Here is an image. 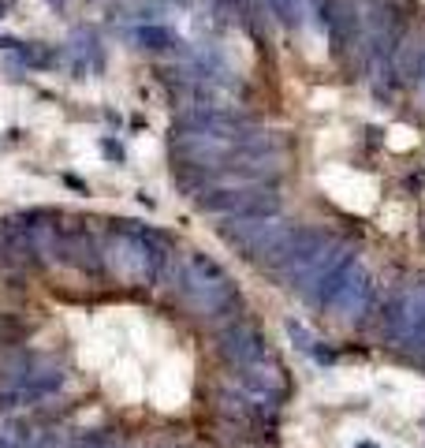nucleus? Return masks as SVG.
<instances>
[{"instance_id":"nucleus-1","label":"nucleus","mask_w":425,"mask_h":448,"mask_svg":"<svg viewBox=\"0 0 425 448\" xmlns=\"http://www.w3.org/2000/svg\"><path fill=\"white\" fill-rule=\"evenodd\" d=\"M101 254L127 284H138V288L160 284V277L168 269V239L153 228H138L127 221H120L108 232V243L101 247Z\"/></svg>"},{"instance_id":"nucleus-2","label":"nucleus","mask_w":425,"mask_h":448,"mask_svg":"<svg viewBox=\"0 0 425 448\" xmlns=\"http://www.w3.org/2000/svg\"><path fill=\"white\" fill-rule=\"evenodd\" d=\"M175 288L183 295V303L190 310L205 314V318H220L227 307H239L235 280L224 273V265H217L205 251H190L179 265Z\"/></svg>"},{"instance_id":"nucleus-3","label":"nucleus","mask_w":425,"mask_h":448,"mask_svg":"<svg viewBox=\"0 0 425 448\" xmlns=\"http://www.w3.org/2000/svg\"><path fill=\"white\" fill-rule=\"evenodd\" d=\"M194 206L217 217H242V213H280V194L276 187H227V191H209L198 194Z\"/></svg>"},{"instance_id":"nucleus-4","label":"nucleus","mask_w":425,"mask_h":448,"mask_svg":"<svg viewBox=\"0 0 425 448\" xmlns=\"http://www.w3.org/2000/svg\"><path fill=\"white\" fill-rule=\"evenodd\" d=\"M280 228H284L280 213H242V217H224L217 224V236L232 243L242 258L254 262L261 254V247H265Z\"/></svg>"},{"instance_id":"nucleus-5","label":"nucleus","mask_w":425,"mask_h":448,"mask_svg":"<svg viewBox=\"0 0 425 448\" xmlns=\"http://www.w3.org/2000/svg\"><path fill=\"white\" fill-rule=\"evenodd\" d=\"M220 355L232 362L235 370H247V367H261L265 359H272L265 333L254 325V322H232L220 333Z\"/></svg>"},{"instance_id":"nucleus-6","label":"nucleus","mask_w":425,"mask_h":448,"mask_svg":"<svg viewBox=\"0 0 425 448\" xmlns=\"http://www.w3.org/2000/svg\"><path fill=\"white\" fill-rule=\"evenodd\" d=\"M369 295H373V277H369V269H362V265H351V273H347V280H343V288L332 295V303L324 307L332 314V318H347V322H354L358 314H362L366 307H369Z\"/></svg>"},{"instance_id":"nucleus-7","label":"nucleus","mask_w":425,"mask_h":448,"mask_svg":"<svg viewBox=\"0 0 425 448\" xmlns=\"http://www.w3.org/2000/svg\"><path fill=\"white\" fill-rule=\"evenodd\" d=\"M421 75H425V30H406L399 53L391 60L388 82H421Z\"/></svg>"},{"instance_id":"nucleus-8","label":"nucleus","mask_w":425,"mask_h":448,"mask_svg":"<svg viewBox=\"0 0 425 448\" xmlns=\"http://www.w3.org/2000/svg\"><path fill=\"white\" fill-rule=\"evenodd\" d=\"M329 41H332V53L336 56H347L358 49V23H354V4L351 0H332L329 8Z\"/></svg>"},{"instance_id":"nucleus-9","label":"nucleus","mask_w":425,"mask_h":448,"mask_svg":"<svg viewBox=\"0 0 425 448\" xmlns=\"http://www.w3.org/2000/svg\"><path fill=\"white\" fill-rule=\"evenodd\" d=\"M135 45H142L145 53H175V49H179V38L172 34L168 26L142 23V26H135Z\"/></svg>"},{"instance_id":"nucleus-10","label":"nucleus","mask_w":425,"mask_h":448,"mask_svg":"<svg viewBox=\"0 0 425 448\" xmlns=\"http://www.w3.org/2000/svg\"><path fill=\"white\" fill-rule=\"evenodd\" d=\"M265 4L276 15V23L287 30H299L306 23V0H265Z\"/></svg>"},{"instance_id":"nucleus-11","label":"nucleus","mask_w":425,"mask_h":448,"mask_svg":"<svg viewBox=\"0 0 425 448\" xmlns=\"http://www.w3.org/2000/svg\"><path fill=\"white\" fill-rule=\"evenodd\" d=\"M15 53H19V60L26 64V68H53L56 64V53L45 49V45H19Z\"/></svg>"},{"instance_id":"nucleus-12","label":"nucleus","mask_w":425,"mask_h":448,"mask_svg":"<svg viewBox=\"0 0 425 448\" xmlns=\"http://www.w3.org/2000/svg\"><path fill=\"white\" fill-rule=\"evenodd\" d=\"M329 8H332V0H306V19L314 23V30H329Z\"/></svg>"},{"instance_id":"nucleus-13","label":"nucleus","mask_w":425,"mask_h":448,"mask_svg":"<svg viewBox=\"0 0 425 448\" xmlns=\"http://www.w3.org/2000/svg\"><path fill=\"white\" fill-rule=\"evenodd\" d=\"M287 333L295 337V344L302 347V352H314V347H317V344H314V337H309V333H306V329H302L299 322H287Z\"/></svg>"},{"instance_id":"nucleus-14","label":"nucleus","mask_w":425,"mask_h":448,"mask_svg":"<svg viewBox=\"0 0 425 448\" xmlns=\"http://www.w3.org/2000/svg\"><path fill=\"white\" fill-rule=\"evenodd\" d=\"M101 149H105V154H108L112 161H123V146H120V142H112V139H101Z\"/></svg>"},{"instance_id":"nucleus-15","label":"nucleus","mask_w":425,"mask_h":448,"mask_svg":"<svg viewBox=\"0 0 425 448\" xmlns=\"http://www.w3.org/2000/svg\"><path fill=\"white\" fill-rule=\"evenodd\" d=\"M23 41H15V38H4V34H0V49H19Z\"/></svg>"},{"instance_id":"nucleus-16","label":"nucleus","mask_w":425,"mask_h":448,"mask_svg":"<svg viewBox=\"0 0 425 448\" xmlns=\"http://www.w3.org/2000/svg\"><path fill=\"white\" fill-rule=\"evenodd\" d=\"M358 448H377V444H369V441H362V444H358Z\"/></svg>"}]
</instances>
